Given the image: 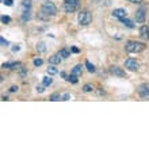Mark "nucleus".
<instances>
[{"instance_id":"nucleus-1","label":"nucleus","mask_w":149,"mask_h":149,"mask_svg":"<svg viewBox=\"0 0 149 149\" xmlns=\"http://www.w3.org/2000/svg\"><path fill=\"white\" fill-rule=\"evenodd\" d=\"M145 45L142 42H137V41H130V42L126 43V52H129V53H140V52L145 50Z\"/></svg>"},{"instance_id":"nucleus-2","label":"nucleus","mask_w":149,"mask_h":149,"mask_svg":"<svg viewBox=\"0 0 149 149\" xmlns=\"http://www.w3.org/2000/svg\"><path fill=\"white\" fill-rule=\"evenodd\" d=\"M77 20L79 23L81 24V26H87V24L91 23V20H92V16H91V14L88 11H80V14H79L77 16Z\"/></svg>"},{"instance_id":"nucleus-3","label":"nucleus","mask_w":149,"mask_h":149,"mask_svg":"<svg viewBox=\"0 0 149 149\" xmlns=\"http://www.w3.org/2000/svg\"><path fill=\"white\" fill-rule=\"evenodd\" d=\"M42 12L43 14H47V15H56L57 14V8L53 3L47 1V3H43L42 4Z\"/></svg>"},{"instance_id":"nucleus-4","label":"nucleus","mask_w":149,"mask_h":149,"mask_svg":"<svg viewBox=\"0 0 149 149\" xmlns=\"http://www.w3.org/2000/svg\"><path fill=\"white\" fill-rule=\"evenodd\" d=\"M138 94L142 99H149V84H146V83L141 84L138 88Z\"/></svg>"},{"instance_id":"nucleus-5","label":"nucleus","mask_w":149,"mask_h":149,"mask_svg":"<svg viewBox=\"0 0 149 149\" xmlns=\"http://www.w3.org/2000/svg\"><path fill=\"white\" fill-rule=\"evenodd\" d=\"M125 67L127 68L129 71H137L138 68H140V64H138L134 58H127L125 63Z\"/></svg>"},{"instance_id":"nucleus-6","label":"nucleus","mask_w":149,"mask_h":149,"mask_svg":"<svg viewBox=\"0 0 149 149\" xmlns=\"http://www.w3.org/2000/svg\"><path fill=\"white\" fill-rule=\"evenodd\" d=\"M110 73L114 74V76H118V77H125L126 76L125 71H123L122 68H119V67H111L110 68Z\"/></svg>"},{"instance_id":"nucleus-7","label":"nucleus","mask_w":149,"mask_h":149,"mask_svg":"<svg viewBox=\"0 0 149 149\" xmlns=\"http://www.w3.org/2000/svg\"><path fill=\"white\" fill-rule=\"evenodd\" d=\"M113 16L114 18H118V19H122V18H126L127 16V12L123 8H115L113 11Z\"/></svg>"},{"instance_id":"nucleus-8","label":"nucleus","mask_w":149,"mask_h":149,"mask_svg":"<svg viewBox=\"0 0 149 149\" xmlns=\"http://www.w3.org/2000/svg\"><path fill=\"white\" fill-rule=\"evenodd\" d=\"M145 12H146V10L144 7L140 8V10L136 12V20H137V22H140V23H142V22L145 20V16H146Z\"/></svg>"},{"instance_id":"nucleus-9","label":"nucleus","mask_w":149,"mask_h":149,"mask_svg":"<svg viewBox=\"0 0 149 149\" xmlns=\"http://www.w3.org/2000/svg\"><path fill=\"white\" fill-rule=\"evenodd\" d=\"M79 8V4H72V3H64V10H65V12H73L76 11Z\"/></svg>"},{"instance_id":"nucleus-10","label":"nucleus","mask_w":149,"mask_h":149,"mask_svg":"<svg viewBox=\"0 0 149 149\" xmlns=\"http://www.w3.org/2000/svg\"><path fill=\"white\" fill-rule=\"evenodd\" d=\"M1 67L6 68V69H16V68L20 67V63H15V61H11V63H4Z\"/></svg>"},{"instance_id":"nucleus-11","label":"nucleus","mask_w":149,"mask_h":149,"mask_svg":"<svg viewBox=\"0 0 149 149\" xmlns=\"http://www.w3.org/2000/svg\"><path fill=\"white\" fill-rule=\"evenodd\" d=\"M140 36L144 39H149V26H142L140 29Z\"/></svg>"},{"instance_id":"nucleus-12","label":"nucleus","mask_w":149,"mask_h":149,"mask_svg":"<svg viewBox=\"0 0 149 149\" xmlns=\"http://www.w3.org/2000/svg\"><path fill=\"white\" fill-rule=\"evenodd\" d=\"M61 60H63V58H61L58 54H54V56H52L50 58H49V63L53 64V65H57V64L61 63Z\"/></svg>"},{"instance_id":"nucleus-13","label":"nucleus","mask_w":149,"mask_h":149,"mask_svg":"<svg viewBox=\"0 0 149 149\" xmlns=\"http://www.w3.org/2000/svg\"><path fill=\"white\" fill-rule=\"evenodd\" d=\"M121 22H122V23H123V24H125L126 27H129V29H133V27H134V23H133V22H132V20H129V19H127V18H122V19H121Z\"/></svg>"},{"instance_id":"nucleus-14","label":"nucleus","mask_w":149,"mask_h":149,"mask_svg":"<svg viewBox=\"0 0 149 149\" xmlns=\"http://www.w3.org/2000/svg\"><path fill=\"white\" fill-rule=\"evenodd\" d=\"M57 54H58L61 58H68V57H69V50H68V49H61Z\"/></svg>"},{"instance_id":"nucleus-15","label":"nucleus","mask_w":149,"mask_h":149,"mask_svg":"<svg viewBox=\"0 0 149 149\" xmlns=\"http://www.w3.org/2000/svg\"><path fill=\"white\" fill-rule=\"evenodd\" d=\"M72 73L76 74V76H79V74H81V65H80V64H77V65H74V68L72 69Z\"/></svg>"},{"instance_id":"nucleus-16","label":"nucleus","mask_w":149,"mask_h":149,"mask_svg":"<svg viewBox=\"0 0 149 149\" xmlns=\"http://www.w3.org/2000/svg\"><path fill=\"white\" fill-rule=\"evenodd\" d=\"M47 73H49V74H57V73H58V69H57V68L52 64L50 67L47 68Z\"/></svg>"},{"instance_id":"nucleus-17","label":"nucleus","mask_w":149,"mask_h":149,"mask_svg":"<svg viewBox=\"0 0 149 149\" xmlns=\"http://www.w3.org/2000/svg\"><path fill=\"white\" fill-rule=\"evenodd\" d=\"M52 83H53V79L49 77V76H45V77L42 79V84H43V86L47 87V86H50Z\"/></svg>"},{"instance_id":"nucleus-18","label":"nucleus","mask_w":149,"mask_h":149,"mask_svg":"<svg viewBox=\"0 0 149 149\" xmlns=\"http://www.w3.org/2000/svg\"><path fill=\"white\" fill-rule=\"evenodd\" d=\"M86 67H87V69H88V72H95V65L94 64H91L90 61H86Z\"/></svg>"},{"instance_id":"nucleus-19","label":"nucleus","mask_w":149,"mask_h":149,"mask_svg":"<svg viewBox=\"0 0 149 149\" xmlns=\"http://www.w3.org/2000/svg\"><path fill=\"white\" fill-rule=\"evenodd\" d=\"M67 80H68V81H72V83H77V76L72 73L71 76H68V77H67Z\"/></svg>"},{"instance_id":"nucleus-20","label":"nucleus","mask_w":149,"mask_h":149,"mask_svg":"<svg viewBox=\"0 0 149 149\" xmlns=\"http://www.w3.org/2000/svg\"><path fill=\"white\" fill-rule=\"evenodd\" d=\"M92 90H94V87L91 86V84H86V86L83 87V91H84V92H91Z\"/></svg>"},{"instance_id":"nucleus-21","label":"nucleus","mask_w":149,"mask_h":149,"mask_svg":"<svg viewBox=\"0 0 149 149\" xmlns=\"http://www.w3.org/2000/svg\"><path fill=\"white\" fill-rule=\"evenodd\" d=\"M50 100H53V102H57V100H61V96H60V94H53L50 96Z\"/></svg>"},{"instance_id":"nucleus-22","label":"nucleus","mask_w":149,"mask_h":149,"mask_svg":"<svg viewBox=\"0 0 149 149\" xmlns=\"http://www.w3.org/2000/svg\"><path fill=\"white\" fill-rule=\"evenodd\" d=\"M42 64H43V60L42 58H36V60H34V65H36V67H41Z\"/></svg>"},{"instance_id":"nucleus-23","label":"nucleus","mask_w":149,"mask_h":149,"mask_svg":"<svg viewBox=\"0 0 149 149\" xmlns=\"http://www.w3.org/2000/svg\"><path fill=\"white\" fill-rule=\"evenodd\" d=\"M37 49H38L39 52H45V50H46V47H45V43H42V42L38 43V46H37Z\"/></svg>"},{"instance_id":"nucleus-24","label":"nucleus","mask_w":149,"mask_h":149,"mask_svg":"<svg viewBox=\"0 0 149 149\" xmlns=\"http://www.w3.org/2000/svg\"><path fill=\"white\" fill-rule=\"evenodd\" d=\"M1 22H3V23H10V22H11V18H10V16H1Z\"/></svg>"},{"instance_id":"nucleus-25","label":"nucleus","mask_w":149,"mask_h":149,"mask_svg":"<svg viewBox=\"0 0 149 149\" xmlns=\"http://www.w3.org/2000/svg\"><path fill=\"white\" fill-rule=\"evenodd\" d=\"M69 98H71L69 94H64L63 96H61V100H69Z\"/></svg>"},{"instance_id":"nucleus-26","label":"nucleus","mask_w":149,"mask_h":149,"mask_svg":"<svg viewBox=\"0 0 149 149\" xmlns=\"http://www.w3.org/2000/svg\"><path fill=\"white\" fill-rule=\"evenodd\" d=\"M45 87H46V86H39V87H37V91H38L39 94H42L43 91H45Z\"/></svg>"},{"instance_id":"nucleus-27","label":"nucleus","mask_w":149,"mask_h":149,"mask_svg":"<svg viewBox=\"0 0 149 149\" xmlns=\"http://www.w3.org/2000/svg\"><path fill=\"white\" fill-rule=\"evenodd\" d=\"M65 3H72V4H79V0H64Z\"/></svg>"},{"instance_id":"nucleus-28","label":"nucleus","mask_w":149,"mask_h":149,"mask_svg":"<svg viewBox=\"0 0 149 149\" xmlns=\"http://www.w3.org/2000/svg\"><path fill=\"white\" fill-rule=\"evenodd\" d=\"M0 42H1V45H3V46H7V45H8V42H7V41H6V39L3 38V37L0 38Z\"/></svg>"},{"instance_id":"nucleus-29","label":"nucleus","mask_w":149,"mask_h":149,"mask_svg":"<svg viewBox=\"0 0 149 149\" xmlns=\"http://www.w3.org/2000/svg\"><path fill=\"white\" fill-rule=\"evenodd\" d=\"M23 7H30V0H23Z\"/></svg>"},{"instance_id":"nucleus-30","label":"nucleus","mask_w":149,"mask_h":149,"mask_svg":"<svg viewBox=\"0 0 149 149\" xmlns=\"http://www.w3.org/2000/svg\"><path fill=\"white\" fill-rule=\"evenodd\" d=\"M29 14H30V12H24V15H23V18H22V19H23V20H27L29 18H30V15H29Z\"/></svg>"},{"instance_id":"nucleus-31","label":"nucleus","mask_w":149,"mask_h":149,"mask_svg":"<svg viewBox=\"0 0 149 149\" xmlns=\"http://www.w3.org/2000/svg\"><path fill=\"white\" fill-rule=\"evenodd\" d=\"M16 91H18V87H15V86H12L10 88V92H16Z\"/></svg>"},{"instance_id":"nucleus-32","label":"nucleus","mask_w":149,"mask_h":149,"mask_svg":"<svg viewBox=\"0 0 149 149\" xmlns=\"http://www.w3.org/2000/svg\"><path fill=\"white\" fill-rule=\"evenodd\" d=\"M4 4L6 6H12V0H4Z\"/></svg>"},{"instance_id":"nucleus-33","label":"nucleus","mask_w":149,"mask_h":149,"mask_svg":"<svg viewBox=\"0 0 149 149\" xmlns=\"http://www.w3.org/2000/svg\"><path fill=\"white\" fill-rule=\"evenodd\" d=\"M130 3H136V4H140V3H142V0H129Z\"/></svg>"},{"instance_id":"nucleus-34","label":"nucleus","mask_w":149,"mask_h":149,"mask_svg":"<svg viewBox=\"0 0 149 149\" xmlns=\"http://www.w3.org/2000/svg\"><path fill=\"white\" fill-rule=\"evenodd\" d=\"M71 50H72V52H73V53H79V52H80V50H79V49H77V47H74V46H73V47H72Z\"/></svg>"},{"instance_id":"nucleus-35","label":"nucleus","mask_w":149,"mask_h":149,"mask_svg":"<svg viewBox=\"0 0 149 149\" xmlns=\"http://www.w3.org/2000/svg\"><path fill=\"white\" fill-rule=\"evenodd\" d=\"M19 49H20V47L18 46V45H16V46H14V47H12V50H14V52H18V50H19Z\"/></svg>"}]
</instances>
